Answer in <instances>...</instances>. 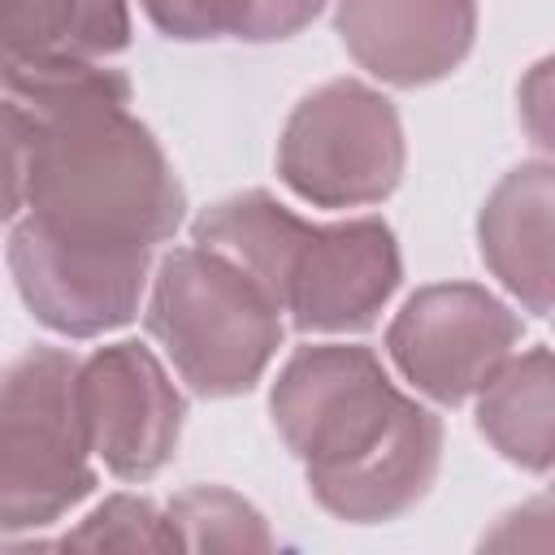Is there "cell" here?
I'll return each instance as SVG.
<instances>
[{
	"instance_id": "e0dca14e",
	"label": "cell",
	"mask_w": 555,
	"mask_h": 555,
	"mask_svg": "<svg viewBox=\"0 0 555 555\" xmlns=\"http://www.w3.org/2000/svg\"><path fill=\"white\" fill-rule=\"evenodd\" d=\"M61 542L65 546H121V551H178L169 512H160L152 499H139V494H108Z\"/></svg>"
},
{
	"instance_id": "7c38bea8",
	"label": "cell",
	"mask_w": 555,
	"mask_h": 555,
	"mask_svg": "<svg viewBox=\"0 0 555 555\" xmlns=\"http://www.w3.org/2000/svg\"><path fill=\"white\" fill-rule=\"evenodd\" d=\"M126 43V0H0V78L65 61H104Z\"/></svg>"
},
{
	"instance_id": "ba28073f",
	"label": "cell",
	"mask_w": 555,
	"mask_h": 555,
	"mask_svg": "<svg viewBox=\"0 0 555 555\" xmlns=\"http://www.w3.org/2000/svg\"><path fill=\"white\" fill-rule=\"evenodd\" d=\"M78 412L91 455L121 481H147L178 451L186 399L152 347L121 338L78 360Z\"/></svg>"
},
{
	"instance_id": "5bb4252c",
	"label": "cell",
	"mask_w": 555,
	"mask_h": 555,
	"mask_svg": "<svg viewBox=\"0 0 555 555\" xmlns=\"http://www.w3.org/2000/svg\"><path fill=\"white\" fill-rule=\"evenodd\" d=\"M477 429L516 468L546 473L555 455V373L551 347L512 351L477 390Z\"/></svg>"
},
{
	"instance_id": "9a60e30c",
	"label": "cell",
	"mask_w": 555,
	"mask_h": 555,
	"mask_svg": "<svg viewBox=\"0 0 555 555\" xmlns=\"http://www.w3.org/2000/svg\"><path fill=\"white\" fill-rule=\"evenodd\" d=\"M147 22L178 43H278L317 22L325 0H139Z\"/></svg>"
},
{
	"instance_id": "4fadbf2b",
	"label": "cell",
	"mask_w": 555,
	"mask_h": 555,
	"mask_svg": "<svg viewBox=\"0 0 555 555\" xmlns=\"http://www.w3.org/2000/svg\"><path fill=\"white\" fill-rule=\"evenodd\" d=\"M312 221L295 217L286 204H278L269 191H238L204 208L191 225V243L225 256L238 264L278 308L286 295L291 264L299 256V243Z\"/></svg>"
},
{
	"instance_id": "2e32d148",
	"label": "cell",
	"mask_w": 555,
	"mask_h": 555,
	"mask_svg": "<svg viewBox=\"0 0 555 555\" xmlns=\"http://www.w3.org/2000/svg\"><path fill=\"white\" fill-rule=\"evenodd\" d=\"M169 525L182 551H269L273 533L264 516L225 486H186L169 499Z\"/></svg>"
},
{
	"instance_id": "7a4b0ae2",
	"label": "cell",
	"mask_w": 555,
	"mask_h": 555,
	"mask_svg": "<svg viewBox=\"0 0 555 555\" xmlns=\"http://www.w3.org/2000/svg\"><path fill=\"white\" fill-rule=\"evenodd\" d=\"M269 412L312 499L347 525L399 520L438 477L442 421L360 343L299 347L273 382Z\"/></svg>"
},
{
	"instance_id": "8fae6325",
	"label": "cell",
	"mask_w": 555,
	"mask_h": 555,
	"mask_svg": "<svg viewBox=\"0 0 555 555\" xmlns=\"http://www.w3.org/2000/svg\"><path fill=\"white\" fill-rule=\"evenodd\" d=\"M551 160H525L503 173L477 217L481 260L533 317H551Z\"/></svg>"
},
{
	"instance_id": "8992f818",
	"label": "cell",
	"mask_w": 555,
	"mask_h": 555,
	"mask_svg": "<svg viewBox=\"0 0 555 555\" xmlns=\"http://www.w3.org/2000/svg\"><path fill=\"white\" fill-rule=\"evenodd\" d=\"M9 273L39 325L65 338H95L139 312L152 282V247L82 243L22 217L9 234Z\"/></svg>"
},
{
	"instance_id": "6da1fadb",
	"label": "cell",
	"mask_w": 555,
	"mask_h": 555,
	"mask_svg": "<svg viewBox=\"0 0 555 555\" xmlns=\"http://www.w3.org/2000/svg\"><path fill=\"white\" fill-rule=\"evenodd\" d=\"M0 91L35 121L26 217L82 243H169L186 217V191L130 113V78L104 61H65L4 74Z\"/></svg>"
},
{
	"instance_id": "ac0fdd59",
	"label": "cell",
	"mask_w": 555,
	"mask_h": 555,
	"mask_svg": "<svg viewBox=\"0 0 555 555\" xmlns=\"http://www.w3.org/2000/svg\"><path fill=\"white\" fill-rule=\"evenodd\" d=\"M30 152H35V121L17 100L0 91V221H13L26 208Z\"/></svg>"
},
{
	"instance_id": "3957f363",
	"label": "cell",
	"mask_w": 555,
	"mask_h": 555,
	"mask_svg": "<svg viewBox=\"0 0 555 555\" xmlns=\"http://www.w3.org/2000/svg\"><path fill=\"white\" fill-rule=\"evenodd\" d=\"M143 321L199 399L247 395L282 347V308L199 243L173 247L156 264Z\"/></svg>"
},
{
	"instance_id": "5b68a950",
	"label": "cell",
	"mask_w": 555,
	"mask_h": 555,
	"mask_svg": "<svg viewBox=\"0 0 555 555\" xmlns=\"http://www.w3.org/2000/svg\"><path fill=\"white\" fill-rule=\"evenodd\" d=\"M408 165L403 121L395 104L356 78L308 91L278 139L282 182L312 208L382 204Z\"/></svg>"
},
{
	"instance_id": "30bf717a",
	"label": "cell",
	"mask_w": 555,
	"mask_h": 555,
	"mask_svg": "<svg viewBox=\"0 0 555 555\" xmlns=\"http://www.w3.org/2000/svg\"><path fill=\"white\" fill-rule=\"evenodd\" d=\"M338 35L373 78L429 87L473 52L477 0H338Z\"/></svg>"
},
{
	"instance_id": "277c9868",
	"label": "cell",
	"mask_w": 555,
	"mask_h": 555,
	"mask_svg": "<svg viewBox=\"0 0 555 555\" xmlns=\"http://www.w3.org/2000/svg\"><path fill=\"white\" fill-rule=\"evenodd\" d=\"M95 490L78 360L30 347L0 369V542L39 533Z\"/></svg>"
},
{
	"instance_id": "52a82bcc",
	"label": "cell",
	"mask_w": 555,
	"mask_h": 555,
	"mask_svg": "<svg viewBox=\"0 0 555 555\" xmlns=\"http://www.w3.org/2000/svg\"><path fill=\"white\" fill-rule=\"evenodd\" d=\"M525 321L477 282L421 286L390 321L386 351L403 382L434 403L473 399L490 373L520 347Z\"/></svg>"
},
{
	"instance_id": "9c48e42d",
	"label": "cell",
	"mask_w": 555,
	"mask_h": 555,
	"mask_svg": "<svg viewBox=\"0 0 555 555\" xmlns=\"http://www.w3.org/2000/svg\"><path fill=\"white\" fill-rule=\"evenodd\" d=\"M403 260L382 217L308 225L286 278L282 312L304 334H360L399 291Z\"/></svg>"
}]
</instances>
